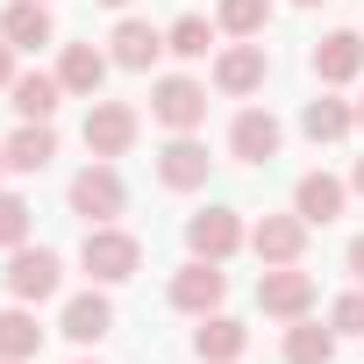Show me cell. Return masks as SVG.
<instances>
[{
    "label": "cell",
    "mask_w": 364,
    "mask_h": 364,
    "mask_svg": "<svg viewBox=\"0 0 364 364\" xmlns=\"http://www.w3.org/2000/svg\"><path fill=\"white\" fill-rule=\"evenodd\" d=\"M79 264L93 272V286H122V279H136V272H143V243H136L129 229L100 222V229H86V243H79Z\"/></svg>",
    "instance_id": "1"
},
{
    "label": "cell",
    "mask_w": 364,
    "mask_h": 364,
    "mask_svg": "<svg viewBox=\"0 0 364 364\" xmlns=\"http://www.w3.org/2000/svg\"><path fill=\"white\" fill-rule=\"evenodd\" d=\"M65 200H72V215H79L86 229H100V222H114V215L129 208V186H122V171H114L107 157H93V164L72 178V193H65Z\"/></svg>",
    "instance_id": "2"
},
{
    "label": "cell",
    "mask_w": 364,
    "mask_h": 364,
    "mask_svg": "<svg viewBox=\"0 0 364 364\" xmlns=\"http://www.w3.org/2000/svg\"><path fill=\"white\" fill-rule=\"evenodd\" d=\"M136 136H143V114H136L129 100H93V107H86V150H93V157L114 164V157L136 150Z\"/></svg>",
    "instance_id": "3"
},
{
    "label": "cell",
    "mask_w": 364,
    "mask_h": 364,
    "mask_svg": "<svg viewBox=\"0 0 364 364\" xmlns=\"http://www.w3.org/2000/svg\"><path fill=\"white\" fill-rule=\"evenodd\" d=\"M150 114H157L171 136H193V129L208 122V86H200V79H186V72H171V79H157V86H150Z\"/></svg>",
    "instance_id": "4"
},
{
    "label": "cell",
    "mask_w": 364,
    "mask_h": 364,
    "mask_svg": "<svg viewBox=\"0 0 364 364\" xmlns=\"http://www.w3.org/2000/svg\"><path fill=\"white\" fill-rule=\"evenodd\" d=\"M58 286H65V257L58 250H8V293L22 300V307H36V300H58Z\"/></svg>",
    "instance_id": "5"
},
{
    "label": "cell",
    "mask_w": 364,
    "mask_h": 364,
    "mask_svg": "<svg viewBox=\"0 0 364 364\" xmlns=\"http://www.w3.org/2000/svg\"><path fill=\"white\" fill-rule=\"evenodd\" d=\"M257 307H264L272 321H300V314H314V272H300V264H264V279H257Z\"/></svg>",
    "instance_id": "6"
},
{
    "label": "cell",
    "mask_w": 364,
    "mask_h": 364,
    "mask_svg": "<svg viewBox=\"0 0 364 364\" xmlns=\"http://www.w3.org/2000/svg\"><path fill=\"white\" fill-rule=\"evenodd\" d=\"M243 243H250V229L236 222V208H208V215H193V222H186V250H193V257H208V264H229Z\"/></svg>",
    "instance_id": "7"
},
{
    "label": "cell",
    "mask_w": 364,
    "mask_h": 364,
    "mask_svg": "<svg viewBox=\"0 0 364 364\" xmlns=\"http://www.w3.org/2000/svg\"><path fill=\"white\" fill-rule=\"evenodd\" d=\"M279 143H286V129H279L272 107H243V114L229 122V157H236V164H272Z\"/></svg>",
    "instance_id": "8"
},
{
    "label": "cell",
    "mask_w": 364,
    "mask_h": 364,
    "mask_svg": "<svg viewBox=\"0 0 364 364\" xmlns=\"http://www.w3.org/2000/svg\"><path fill=\"white\" fill-rule=\"evenodd\" d=\"M222 293H229V272L208 264V257H193L186 272H171V307H178V314H215Z\"/></svg>",
    "instance_id": "9"
},
{
    "label": "cell",
    "mask_w": 364,
    "mask_h": 364,
    "mask_svg": "<svg viewBox=\"0 0 364 364\" xmlns=\"http://www.w3.org/2000/svg\"><path fill=\"white\" fill-rule=\"evenodd\" d=\"M264 79H272V58H264V43H229V50L215 58V93H229V100L257 93Z\"/></svg>",
    "instance_id": "10"
},
{
    "label": "cell",
    "mask_w": 364,
    "mask_h": 364,
    "mask_svg": "<svg viewBox=\"0 0 364 364\" xmlns=\"http://www.w3.org/2000/svg\"><path fill=\"white\" fill-rule=\"evenodd\" d=\"M307 65H314L321 86H350V79H364V36H357V29H328Z\"/></svg>",
    "instance_id": "11"
},
{
    "label": "cell",
    "mask_w": 364,
    "mask_h": 364,
    "mask_svg": "<svg viewBox=\"0 0 364 364\" xmlns=\"http://www.w3.org/2000/svg\"><path fill=\"white\" fill-rule=\"evenodd\" d=\"M208 143H193V136H171L164 150H157V178H164V186L171 193H200L208 186Z\"/></svg>",
    "instance_id": "12"
},
{
    "label": "cell",
    "mask_w": 364,
    "mask_h": 364,
    "mask_svg": "<svg viewBox=\"0 0 364 364\" xmlns=\"http://www.w3.org/2000/svg\"><path fill=\"white\" fill-rule=\"evenodd\" d=\"M250 250H257V264H300L307 257V222L300 215H264L250 229Z\"/></svg>",
    "instance_id": "13"
},
{
    "label": "cell",
    "mask_w": 364,
    "mask_h": 364,
    "mask_svg": "<svg viewBox=\"0 0 364 364\" xmlns=\"http://www.w3.org/2000/svg\"><path fill=\"white\" fill-rule=\"evenodd\" d=\"M0 36H8L15 50H43V43H58L50 0H8V8H0Z\"/></svg>",
    "instance_id": "14"
},
{
    "label": "cell",
    "mask_w": 364,
    "mask_h": 364,
    "mask_svg": "<svg viewBox=\"0 0 364 364\" xmlns=\"http://www.w3.org/2000/svg\"><path fill=\"white\" fill-rule=\"evenodd\" d=\"M343 200H350V186H343V178H328V171H307L300 186H293V215H300L307 229H328V222L343 215Z\"/></svg>",
    "instance_id": "15"
},
{
    "label": "cell",
    "mask_w": 364,
    "mask_h": 364,
    "mask_svg": "<svg viewBox=\"0 0 364 364\" xmlns=\"http://www.w3.org/2000/svg\"><path fill=\"white\" fill-rule=\"evenodd\" d=\"M58 100H65V79H58V72H15V86H8V107H15L22 122H50Z\"/></svg>",
    "instance_id": "16"
},
{
    "label": "cell",
    "mask_w": 364,
    "mask_h": 364,
    "mask_svg": "<svg viewBox=\"0 0 364 364\" xmlns=\"http://www.w3.org/2000/svg\"><path fill=\"white\" fill-rule=\"evenodd\" d=\"M243 350H250V328H243V321L200 314V328H193V357H200V364H236Z\"/></svg>",
    "instance_id": "17"
},
{
    "label": "cell",
    "mask_w": 364,
    "mask_h": 364,
    "mask_svg": "<svg viewBox=\"0 0 364 364\" xmlns=\"http://www.w3.org/2000/svg\"><path fill=\"white\" fill-rule=\"evenodd\" d=\"M107 43H114L107 58H114L122 72H150V65H157V50H164V29H150V22H136V15H129V22H114V36H107Z\"/></svg>",
    "instance_id": "18"
},
{
    "label": "cell",
    "mask_w": 364,
    "mask_h": 364,
    "mask_svg": "<svg viewBox=\"0 0 364 364\" xmlns=\"http://www.w3.org/2000/svg\"><path fill=\"white\" fill-rule=\"evenodd\" d=\"M58 328H65L72 343H100V336L114 328V300H107V293H72V300H65V321H58Z\"/></svg>",
    "instance_id": "19"
},
{
    "label": "cell",
    "mask_w": 364,
    "mask_h": 364,
    "mask_svg": "<svg viewBox=\"0 0 364 364\" xmlns=\"http://www.w3.org/2000/svg\"><path fill=\"white\" fill-rule=\"evenodd\" d=\"M0 150H8V171H43V164L58 157V129H50V122H22Z\"/></svg>",
    "instance_id": "20"
},
{
    "label": "cell",
    "mask_w": 364,
    "mask_h": 364,
    "mask_svg": "<svg viewBox=\"0 0 364 364\" xmlns=\"http://www.w3.org/2000/svg\"><path fill=\"white\" fill-rule=\"evenodd\" d=\"M107 65H114V58H100L93 43H65V58H58V79H65V93L93 100V93H100V79H107Z\"/></svg>",
    "instance_id": "21"
},
{
    "label": "cell",
    "mask_w": 364,
    "mask_h": 364,
    "mask_svg": "<svg viewBox=\"0 0 364 364\" xmlns=\"http://www.w3.org/2000/svg\"><path fill=\"white\" fill-rule=\"evenodd\" d=\"M43 350V328H36V314L15 300V307H0V357H8V364H29Z\"/></svg>",
    "instance_id": "22"
},
{
    "label": "cell",
    "mask_w": 364,
    "mask_h": 364,
    "mask_svg": "<svg viewBox=\"0 0 364 364\" xmlns=\"http://www.w3.org/2000/svg\"><path fill=\"white\" fill-rule=\"evenodd\" d=\"M286 364H336V328L321 321H286Z\"/></svg>",
    "instance_id": "23"
},
{
    "label": "cell",
    "mask_w": 364,
    "mask_h": 364,
    "mask_svg": "<svg viewBox=\"0 0 364 364\" xmlns=\"http://www.w3.org/2000/svg\"><path fill=\"white\" fill-rule=\"evenodd\" d=\"M300 129H307L314 143H343V136L357 129V107H350V100H307V107H300Z\"/></svg>",
    "instance_id": "24"
},
{
    "label": "cell",
    "mask_w": 364,
    "mask_h": 364,
    "mask_svg": "<svg viewBox=\"0 0 364 364\" xmlns=\"http://www.w3.org/2000/svg\"><path fill=\"white\" fill-rule=\"evenodd\" d=\"M264 22H272V0H222V15H215V29L236 36V43L264 36Z\"/></svg>",
    "instance_id": "25"
},
{
    "label": "cell",
    "mask_w": 364,
    "mask_h": 364,
    "mask_svg": "<svg viewBox=\"0 0 364 364\" xmlns=\"http://www.w3.org/2000/svg\"><path fill=\"white\" fill-rule=\"evenodd\" d=\"M208 43H215V22H208V15H178V22L164 29V50H171V58H208Z\"/></svg>",
    "instance_id": "26"
},
{
    "label": "cell",
    "mask_w": 364,
    "mask_h": 364,
    "mask_svg": "<svg viewBox=\"0 0 364 364\" xmlns=\"http://www.w3.org/2000/svg\"><path fill=\"white\" fill-rule=\"evenodd\" d=\"M22 243H29V200L0 193V250H22Z\"/></svg>",
    "instance_id": "27"
},
{
    "label": "cell",
    "mask_w": 364,
    "mask_h": 364,
    "mask_svg": "<svg viewBox=\"0 0 364 364\" xmlns=\"http://www.w3.org/2000/svg\"><path fill=\"white\" fill-rule=\"evenodd\" d=\"M328 328H336V336H364V293H343V300L328 307Z\"/></svg>",
    "instance_id": "28"
},
{
    "label": "cell",
    "mask_w": 364,
    "mask_h": 364,
    "mask_svg": "<svg viewBox=\"0 0 364 364\" xmlns=\"http://www.w3.org/2000/svg\"><path fill=\"white\" fill-rule=\"evenodd\" d=\"M8 86H15V43L0 36V93H8Z\"/></svg>",
    "instance_id": "29"
},
{
    "label": "cell",
    "mask_w": 364,
    "mask_h": 364,
    "mask_svg": "<svg viewBox=\"0 0 364 364\" xmlns=\"http://www.w3.org/2000/svg\"><path fill=\"white\" fill-rule=\"evenodd\" d=\"M350 279H364V236H350Z\"/></svg>",
    "instance_id": "30"
},
{
    "label": "cell",
    "mask_w": 364,
    "mask_h": 364,
    "mask_svg": "<svg viewBox=\"0 0 364 364\" xmlns=\"http://www.w3.org/2000/svg\"><path fill=\"white\" fill-rule=\"evenodd\" d=\"M350 186H357V193H364V157H357V171H350Z\"/></svg>",
    "instance_id": "31"
},
{
    "label": "cell",
    "mask_w": 364,
    "mask_h": 364,
    "mask_svg": "<svg viewBox=\"0 0 364 364\" xmlns=\"http://www.w3.org/2000/svg\"><path fill=\"white\" fill-rule=\"evenodd\" d=\"M0 178H8V150H0Z\"/></svg>",
    "instance_id": "32"
},
{
    "label": "cell",
    "mask_w": 364,
    "mask_h": 364,
    "mask_svg": "<svg viewBox=\"0 0 364 364\" xmlns=\"http://www.w3.org/2000/svg\"><path fill=\"white\" fill-rule=\"evenodd\" d=\"M293 8H321V0H293Z\"/></svg>",
    "instance_id": "33"
},
{
    "label": "cell",
    "mask_w": 364,
    "mask_h": 364,
    "mask_svg": "<svg viewBox=\"0 0 364 364\" xmlns=\"http://www.w3.org/2000/svg\"><path fill=\"white\" fill-rule=\"evenodd\" d=\"M357 129H364V100H357Z\"/></svg>",
    "instance_id": "34"
},
{
    "label": "cell",
    "mask_w": 364,
    "mask_h": 364,
    "mask_svg": "<svg viewBox=\"0 0 364 364\" xmlns=\"http://www.w3.org/2000/svg\"><path fill=\"white\" fill-rule=\"evenodd\" d=\"M107 8H129V0H107Z\"/></svg>",
    "instance_id": "35"
},
{
    "label": "cell",
    "mask_w": 364,
    "mask_h": 364,
    "mask_svg": "<svg viewBox=\"0 0 364 364\" xmlns=\"http://www.w3.org/2000/svg\"><path fill=\"white\" fill-rule=\"evenodd\" d=\"M0 364H8V357H0Z\"/></svg>",
    "instance_id": "36"
}]
</instances>
